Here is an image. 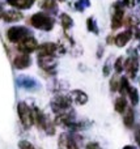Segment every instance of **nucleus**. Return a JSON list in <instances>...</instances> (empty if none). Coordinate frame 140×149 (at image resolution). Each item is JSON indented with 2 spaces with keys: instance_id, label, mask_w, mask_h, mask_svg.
I'll list each match as a JSON object with an SVG mask.
<instances>
[{
  "instance_id": "f257e3e1",
  "label": "nucleus",
  "mask_w": 140,
  "mask_h": 149,
  "mask_svg": "<svg viewBox=\"0 0 140 149\" xmlns=\"http://www.w3.org/2000/svg\"><path fill=\"white\" fill-rule=\"evenodd\" d=\"M29 22L34 29L42 31H51L55 28V18L50 13L43 12V10L31 15Z\"/></svg>"
},
{
  "instance_id": "f03ea898",
  "label": "nucleus",
  "mask_w": 140,
  "mask_h": 149,
  "mask_svg": "<svg viewBox=\"0 0 140 149\" xmlns=\"http://www.w3.org/2000/svg\"><path fill=\"white\" fill-rule=\"evenodd\" d=\"M72 100H71L70 94H56L52 97L51 102H50V107H51L52 113L55 115L58 114H62V113H65V111L71 110L72 109Z\"/></svg>"
},
{
  "instance_id": "7ed1b4c3",
  "label": "nucleus",
  "mask_w": 140,
  "mask_h": 149,
  "mask_svg": "<svg viewBox=\"0 0 140 149\" xmlns=\"http://www.w3.org/2000/svg\"><path fill=\"white\" fill-rule=\"evenodd\" d=\"M29 36H33L31 30L22 25H13L10 28H8L7 31H5V37H7L8 42L15 43V45L20 43L22 39H25Z\"/></svg>"
},
{
  "instance_id": "20e7f679",
  "label": "nucleus",
  "mask_w": 140,
  "mask_h": 149,
  "mask_svg": "<svg viewBox=\"0 0 140 149\" xmlns=\"http://www.w3.org/2000/svg\"><path fill=\"white\" fill-rule=\"evenodd\" d=\"M17 115L20 119L21 124L25 130H30L34 126V120H33V110L31 106L28 105L24 101H20L17 103Z\"/></svg>"
},
{
  "instance_id": "39448f33",
  "label": "nucleus",
  "mask_w": 140,
  "mask_h": 149,
  "mask_svg": "<svg viewBox=\"0 0 140 149\" xmlns=\"http://www.w3.org/2000/svg\"><path fill=\"white\" fill-rule=\"evenodd\" d=\"M125 16V5L122 4V1H115L111 5V18H110V29L113 31L118 30L123 26Z\"/></svg>"
},
{
  "instance_id": "423d86ee",
  "label": "nucleus",
  "mask_w": 140,
  "mask_h": 149,
  "mask_svg": "<svg viewBox=\"0 0 140 149\" xmlns=\"http://www.w3.org/2000/svg\"><path fill=\"white\" fill-rule=\"evenodd\" d=\"M76 134L72 131L62 132L58 137V149H80Z\"/></svg>"
},
{
  "instance_id": "0eeeda50",
  "label": "nucleus",
  "mask_w": 140,
  "mask_h": 149,
  "mask_svg": "<svg viewBox=\"0 0 140 149\" xmlns=\"http://www.w3.org/2000/svg\"><path fill=\"white\" fill-rule=\"evenodd\" d=\"M38 41L34 38V36H29L26 37L25 39L20 42V43L16 45V49H17L18 54H33V52H37L38 50Z\"/></svg>"
},
{
  "instance_id": "6e6552de",
  "label": "nucleus",
  "mask_w": 140,
  "mask_h": 149,
  "mask_svg": "<svg viewBox=\"0 0 140 149\" xmlns=\"http://www.w3.org/2000/svg\"><path fill=\"white\" fill-rule=\"evenodd\" d=\"M37 65L46 73L54 74L55 68L58 65V60L55 58V55H52V56H38L37 55Z\"/></svg>"
},
{
  "instance_id": "1a4fd4ad",
  "label": "nucleus",
  "mask_w": 140,
  "mask_h": 149,
  "mask_svg": "<svg viewBox=\"0 0 140 149\" xmlns=\"http://www.w3.org/2000/svg\"><path fill=\"white\" fill-rule=\"evenodd\" d=\"M139 58L138 55H130L127 59H125V72L128 79H135L139 72Z\"/></svg>"
},
{
  "instance_id": "9d476101",
  "label": "nucleus",
  "mask_w": 140,
  "mask_h": 149,
  "mask_svg": "<svg viewBox=\"0 0 140 149\" xmlns=\"http://www.w3.org/2000/svg\"><path fill=\"white\" fill-rule=\"evenodd\" d=\"M16 82L20 88L25 90H29V92H36V89L39 88V84L34 77L31 76H28V74H21L16 79Z\"/></svg>"
},
{
  "instance_id": "9b49d317",
  "label": "nucleus",
  "mask_w": 140,
  "mask_h": 149,
  "mask_svg": "<svg viewBox=\"0 0 140 149\" xmlns=\"http://www.w3.org/2000/svg\"><path fill=\"white\" fill-rule=\"evenodd\" d=\"M134 38V29H125L114 36V45L119 49L126 47Z\"/></svg>"
},
{
  "instance_id": "f8f14e48",
  "label": "nucleus",
  "mask_w": 140,
  "mask_h": 149,
  "mask_svg": "<svg viewBox=\"0 0 140 149\" xmlns=\"http://www.w3.org/2000/svg\"><path fill=\"white\" fill-rule=\"evenodd\" d=\"M58 54V43L55 42H43L38 46L37 55L38 56H52Z\"/></svg>"
},
{
  "instance_id": "ddd939ff",
  "label": "nucleus",
  "mask_w": 140,
  "mask_h": 149,
  "mask_svg": "<svg viewBox=\"0 0 140 149\" xmlns=\"http://www.w3.org/2000/svg\"><path fill=\"white\" fill-rule=\"evenodd\" d=\"M33 60H31V56L28 54H17L15 58H13V67L18 71L22 70H28L31 65Z\"/></svg>"
},
{
  "instance_id": "4468645a",
  "label": "nucleus",
  "mask_w": 140,
  "mask_h": 149,
  "mask_svg": "<svg viewBox=\"0 0 140 149\" xmlns=\"http://www.w3.org/2000/svg\"><path fill=\"white\" fill-rule=\"evenodd\" d=\"M70 97H71L72 102L75 103L76 106H84V105H86V103H88V101H89V95L86 94L84 90H81V89L71 90Z\"/></svg>"
},
{
  "instance_id": "2eb2a0df",
  "label": "nucleus",
  "mask_w": 140,
  "mask_h": 149,
  "mask_svg": "<svg viewBox=\"0 0 140 149\" xmlns=\"http://www.w3.org/2000/svg\"><path fill=\"white\" fill-rule=\"evenodd\" d=\"M24 18V15L21 10L18 9H9V10H5L4 16H3V20L5 22H18Z\"/></svg>"
},
{
  "instance_id": "dca6fc26",
  "label": "nucleus",
  "mask_w": 140,
  "mask_h": 149,
  "mask_svg": "<svg viewBox=\"0 0 140 149\" xmlns=\"http://www.w3.org/2000/svg\"><path fill=\"white\" fill-rule=\"evenodd\" d=\"M7 3L15 9L22 10V9H30L34 5L36 0H7Z\"/></svg>"
},
{
  "instance_id": "f3484780",
  "label": "nucleus",
  "mask_w": 140,
  "mask_h": 149,
  "mask_svg": "<svg viewBox=\"0 0 140 149\" xmlns=\"http://www.w3.org/2000/svg\"><path fill=\"white\" fill-rule=\"evenodd\" d=\"M123 124L126 128H134L135 126V110L132 107H128L126 113L123 114Z\"/></svg>"
},
{
  "instance_id": "a211bd4d",
  "label": "nucleus",
  "mask_w": 140,
  "mask_h": 149,
  "mask_svg": "<svg viewBox=\"0 0 140 149\" xmlns=\"http://www.w3.org/2000/svg\"><path fill=\"white\" fill-rule=\"evenodd\" d=\"M127 109H128V101L126 100V97L119 95V97H117L114 100V110H115V113L122 114L123 115Z\"/></svg>"
},
{
  "instance_id": "6ab92c4d",
  "label": "nucleus",
  "mask_w": 140,
  "mask_h": 149,
  "mask_svg": "<svg viewBox=\"0 0 140 149\" xmlns=\"http://www.w3.org/2000/svg\"><path fill=\"white\" fill-rule=\"evenodd\" d=\"M39 8H41L43 12H47V13H50V15L58 12L56 0H41V1H39Z\"/></svg>"
},
{
  "instance_id": "aec40b11",
  "label": "nucleus",
  "mask_w": 140,
  "mask_h": 149,
  "mask_svg": "<svg viewBox=\"0 0 140 149\" xmlns=\"http://www.w3.org/2000/svg\"><path fill=\"white\" fill-rule=\"evenodd\" d=\"M59 22H60V26L63 28V30H71L73 28V18L71 17L68 13H60L59 16Z\"/></svg>"
},
{
  "instance_id": "412c9836",
  "label": "nucleus",
  "mask_w": 140,
  "mask_h": 149,
  "mask_svg": "<svg viewBox=\"0 0 140 149\" xmlns=\"http://www.w3.org/2000/svg\"><path fill=\"white\" fill-rule=\"evenodd\" d=\"M131 88V84H130V79H128L127 76H122L120 77V84H119V94L123 95V97H126L128 93V90H130Z\"/></svg>"
},
{
  "instance_id": "4be33fe9",
  "label": "nucleus",
  "mask_w": 140,
  "mask_h": 149,
  "mask_svg": "<svg viewBox=\"0 0 140 149\" xmlns=\"http://www.w3.org/2000/svg\"><path fill=\"white\" fill-rule=\"evenodd\" d=\"M119 84H120V76L118 73H114L110 76L109 80V89L111 93H117L119 90Z\"/></svg>"
},
{
  "instance_id": "5701e85b",
  "label": "nucleus",
  "mask_w": 140,
  "mask_h": 149,
  "mask_svg": "<svg viewBox=\"0 0 140 149\" xmlns=\"http://www.w3.org/2000/svg\"><path fill=\"white\" fill-rule=\"evenodd\" d=\"M127 97L130 100V103L132 106H138L139 105V101H140V94H139V90L136 89L135 86H131L130 90L127 93Z\"/></svg>"
},
{
  "instance_id": "b1692460",
  "label": "nucleus",
  "mask_w": 140,
  "mask_h": 149,
  "mask_svg": "<svg viewBox=\"0 0 140 149\" xmlns=\"http://www.w3.org/2000/svg\"><path fill=\"white\" fill-rule=\"evenodd\" d=\"M86 30L89 33H93L96 36H98L100 30H98V25H97V21L94 17H88L86 18Z\"/></svg>"
},
{
  "instance_id": "393cba45",
  "label": "nucleus",
  "mask_w": 140,
  "mask_h": 149,
  "mask_svg": "<svg viewBox=\"0 0 140 149\" xmlns=\"http://www.w3.org/2000/svg\"><path fill=\"white\" fill-rule=\"evenodd\" d=\"M113 68H114V72L120 74L125 71V58L123 56H118L115 59V62L113 63Z\"/></svg>"
},
{
  "instance_id": "a878e982",
  "label": "nucleus",
  "mask_w": 140,
  "mask_h": 149,
  "mask_svg": "<svg viewBox=\"0 0 140 149\" xmlns=\"http://www.w3.org/2000/svg\"><path fill=\"white\" fill-rule=\"evenodd\" d=\"M91 7V0H77L75 3V9L77 12H84L85 8Z\"/></svg>"
},
{
  "instance_id": "bb28decb",
  "label": "nucleus",
  "mask_w": 140,
  "mask_h": 149,
  "mask_svg": "<svg viewBox=\"0 0 140 149\" xmlns=\"http://www.w3.org/2000/svg\"><path fill=\"white\" fill-rule=\"evenodd\" d=\"M113 63L109 60H106L104 64V67H102V74H104V77H110L111 76V72H113Z\"/></svg>"
},
{
  "instance_id": "cd10ccee",
  "label": "nucleus",
  "mask_w": 140,
  "mask_h": 149,
  "mask_svg": "<svg viewBox=\"0 0 140 149\" xmlns=\"http://www.w3.org/2000/svg\"><path fill=\"white\" fill-rule=\"evenodd\" d=\"M18 148L20 149H38L34 147L30 141H28V140H20L18 141Z\"/></svg>"
},
{
  "instance_id": "c85d7f7f",
  "label": "nucleus",
  "mask_w": 140,
  "mask_h": 149,
  "mask_svg": "<svg viewBox=\"0 0 140 149\" xmlns=\"http://www.w3.org/2000/svg\"><path fill=\"white\" fill-rule=\"evenodd\" d=\"M85 149H102L98 141H88L85 144Z\"/></svg>"
},
{
  "instance_id": "c756f323",
  "label": "nucleus",
  "mask_w": 140,
  "mask_h": 149,
  "mask_svg": "<svg viewBox=\"0 0 140 149\" xmlns=\"http://www.w3.org/2000/svg\"><path fill=\"white\" fill-rule=\"evenodd\" d=\"M122 4L125 5V8H134L136 4V0H122Z\"/></svg>"
},
{
  "instance_id": "7c9ffc66",
  "label": "nucleus",
  "mask_w": 140,
  "mask_h": 149,
  "mask_svg": "<svg viewBox=\"0 0 140 149\" xmlns=\"http://www.w3.org/2000/svg\"><path fill=\"white\" fill-rule=\"evenodd\" d=\"M134 137H135V141L136 144L140 147V126H138L135 128V134H134Z\"/></svg>"
},
{
  "instance_id": "2f4dec72",
  "label": "nucleus",
  "mask_w": 140,
  "mask_h": 149,
  "mask_svg": "<svg viewBox=\"0 0 140 149\" xmlns=\"http://www.w3.org/2000/svg\"><path fill=\"white\" fill-rule=\"evenodd\" d=\"M97 59H101L102 58V55H104V51H105V49H104V46L102 45H98V47H97Z\"/></svg>"
},
{
  "instance_id": "473e14b6",
  "label": "nucleus",
  "mask_w": 140,
  "mask_h": 149,
  "mask_svg": "<svg viewBox=\"0 0 140 149\" xmlns=\"http://www.w3.org/2000/svg\"><path fill=\"white\" fill-rule=\"evenodd\" d=\"M106 45H114V36H107L106 37Z\"/></svg>"
},
{
  "instance_id": "72a5a7b5",
  "label": "nucleus",
  "mask_w": 140,
  "mask_h": 149,
  "mask_svg": "<svg viewBox=\"0 0 140 149\" xmlns=\"http://www.w3.org/2000/svg\"><path fill=\"white\" fill-rule=\"evenodd\" d=\"M4 13H5V10H4V8L0 5V20L3 18V16H4Z\"/></svg>"
},
{
  "instance_id": "f704fd0d",
  "label": "nucleus",
  "mask_w": 140,
  "mask_h": 149,
  "mask_svg": "<svg viewBox=\"0 0 140 149\" xmlns=\"http://www.w3.org/2000/svg\"><path fill=\"white\" fill-rule=\"evenodd\" d=\"M122 149H136V147H135V145H130V144H128V145H125Z\"/></svg>"
},
{
  "instance_id": "c9c22d12",
  "label": "nucleus",
  "mask_w": 140,
  "mask_h": 149,
  "mask_svg": "<svg viewBox=\"0 0 140 149\" xmlns=\"http://www.w3.org/2000/svg\"><path fill=\"white\" fill-rule=\"evenodd\" d=\"M56 1H60V3H64L65 0H56Z\"/></svg>"
},
{
  "instance_id": "e433bc0d",
  "label": "nucleus",
  "mask_w": 140,
  "mask_h": 149,
  "mask_svg": "<svg viewBox=\"0 0 140 149\" xmlns=\"http://www.w3.org/2000/svg\"><path fill=\"white\" fill-rule=\"evenodd\" d=\"M139 84H140V81H139Z\"/></svg>"
}]
</instances>
